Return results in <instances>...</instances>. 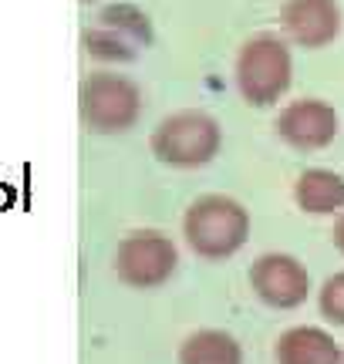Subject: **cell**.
Listing matches in <instances>:
<instances>
[{"label": "cell", "mask_w": 344, "mask_h": 364, "mask_svg": "<svg viewBox=\"0 0 344 364\" xmlns=\"http://www.w3.org/2000/svg\"><path fill=\"white\" fill-rule=\"evenodd\" d=\"M183 236L189 250L203 260L233 257L250 236V213L237 199L220 193L199 196L183 216Z\"/></svg>", "instance_id": "cell-1"}, {"label": "cell", "mask_w": 344, "mask_h": 364, "mask_svg": "<svg viewBox=\"0 0 344 364\" xmlns=\"http://www.w3.org/2000/svg\"><path fill=\"white\" fill-rule=\"evenodd\" d=\"M294 81L291 48L274 34H257L237 54V88L247 105H277Z\"/></svg>", "instance_id": "cell-2"}, {"label": "cell", "mask_w": 344, "mask_h": 364, "mask_svg": "<svg viewBox=\"0 0 344 364\" xmlns=\"http://www.w3.org/2000/svg\"><path fill=\"white\" fill-rule=\"evenodd\" d=\"M223 145L220 122L206 112H176L166 115L152 132V152L172 169H196L206 166Z\"/></svg>", "instance_id": "cell-3"}, {"label": "cell", "mask_w": 344, "mask_h": 364, "mask_svg": "<svg viewBox=\"0 0 344 364\" xmlns=\"http://www.w3.org/2000/svg\"><path fill=\"white\" fill-rule=\"evenodd\" d=\"M142 115V91L122 75H92L81 85V118L92 132H129Z\"/></svg>", "instance_id": "cell-4"}, {"label": "cell", "mask_w": 344, "mask_h": 364, "mask_svg": "<svg viewBox=\"0 0 344 364\" xmlns=\"http://www.w3.org/2000/svg\"><path fill=\"white\" fill-rule=\"evenodd\" d=\"M176 263H179V253H176L169 236L162 233H132L115 250L119 280H125L129 287H139V290L162 287L176 273Z\"/></svg>", "instance_id": "cell-5"}, {"label": "cell", "mask_w": 344, "mask_h": 364, "mask_svg": "<svg viewBox=\"0 0 344 364\" xmlns=\"http://www.w3.org/2000/svg\"><path fill=\"white\" fill-rule=\"evenodd\" d=\"M250 287L267 307L294 311L311 294V273L291 253H264L250 267Z\"/></svg>", "instance_id": "cell-6"}, {"label": "cell", "mask_w": 344, "mask_h": 364, "mask_svg": "<svg viewBox=\"0 0 344 364\" xmlns=\"http://www.w3.org/2000/svg\"><path fill=\"white\" fill-rule=\"evenodd\" d=\"M338 112L334 105L321 102V98H301V102H291L287 108H280L277 129L280 142H287L297 152H318L324 145L334 142L338 135Z\"/></svg>", "instance_id": "cell-7"}, {"label": "cell", "mask_w": 344, "mask_h": 364, "mask_svg": "<svg viewBox=\"0 0 344 364\" xmlns=\"http://www.w3.org/2000/svg\"><path fill=\"white\" fill-rule=\"evenodd\" d=\"M280 24L301 48H324L341 34V7L334 0H287L280 7Z\"/></svg>", "instance_id": "cell-8"}, {"label": "cell", "mask_w": 344, "mask_h": 364, "mask_svg": "<svg viewBox=\"0 0 344 364\" xmlns=\"http://www.w3.org/2000/svg\"><path fill=\"white\" fill-rule=\"evenodd\" d=\"M277 364H341V348L324 327H291L277 341Z\"/></svg>", "instance_id": "cell-9"}, {"label": "cell", "mask_w": 344, "mask_h": 364, "mask_svg": "<svg viewBox=\"0 0 344 364\" xmlns=\"http://www.w3.org/2000/svg\"><path fill=\"white\" fill-rule=\"evenodd\" d=\"M294 199L304 213L331 216L344 213V176L331 169H307L294 182Z\"/></svg>", "instance_id": "cell-10"}, {"label": "cell", "mask_w": 344, "mask_h": 364, "mask_svg": "<svg viewBox=\"0 0 344 364\" xmlns=\"http://www.w3.org/2000/svg\"><path fill=\"white\" fill-rule=\"evenodd\" d=\"M179 364H243V351L223 331H196L183 341Z\"/></svg>", "instance_id": "cell-11"}, {"label": "cell", "mask_w": 344, "mask_h": 364, "mask_svg": "<svg viewBox=\"0 0 344 364\" xmlns=\"http://www.w3.org/2000/svg\"><path fill=\"white\" fill-rule=\"evenodd\" d=\"M102 27L115 31V34H129L132 44H149V41H152L146 14H139L135 7H125V4H122V7H108V11L102 14Z\"/></svg>", "instance_id": "cell-12"}, {"label": "cell", "mask_w": 344, "mask_h": 364, "mask_svg": "<svg viewBox=\"0 0 344 364\" xmlns=\"http://www.w3.org/2000/svg\"><path fill=\"white\" fill-rule=\"evenodd\" d=\"M85 48L92 58H102V61H132L135 48L129 38H122L108 27H98V31H88L85 34Z\"/></svg>", "instance_id": "cell-13"}, {"label": "cell", "mask_w": 344, "mask_h": 364, "mask_svg": "<svg viewBox=\"0 0 344 364\" xmlns=\"http://www.w3.org/2000/svg\"><path fill=\"white\" fill-rule=\"evenodd\" d=\"M318 307L331 324L344 327V270L328 277L318 290Z\"/></svg>", "instance_id": "cell-14"}, {"label": "cell", "mask_w": 344, "mask_h": 364, "mask_svg": "<svg viewBox=\"0 0 344 364\" xmlns=\"http://www.w3.org/2000/svg\"><path fill=\"white\" fill-rule=\"evenodd\" d=\"M334 247L344 253V213H338V220H334Z\"/></svg>", "instance_id": "cell-15"}, {"label": "cell", "mask_w": 344, "mask_h": 364, "mask_svg": "<svg viewBox=\"0 0 344 364\" xmlns=\"http://www.w3.org/2000/svg\"><path fill=\"white\" fill-rule=\"evenodd\" d=\"M341 364H344V351H341Z\"/></svg>", "instance_id": "cell-16"}]
</instances>
